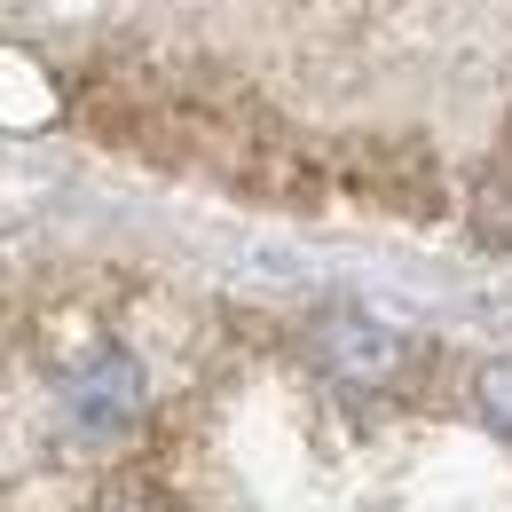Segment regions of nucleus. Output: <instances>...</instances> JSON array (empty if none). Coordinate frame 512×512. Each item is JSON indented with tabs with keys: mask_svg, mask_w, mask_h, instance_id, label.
Returning <instances> with one entry per match:
<instances>
[{
	"mask_svg": "<svg viewBox=\"0 0 512 512\" xmlns=\"http://www.w3.org/2000/svg\"><path fill=\"white\" fill-rule=\"evenodd\" d=\"M331 182L363 205H379L394 221H442L449 213V174L418 134H347L331 142Z\"/></svg>",
	"mask_w": 512,
	"mask_h": 512,
	"instance_id": "f257e3e1",
	"label": "nucleus"
},
{
	"mask_svg": "<svg viewBox=\"0 0 512 512\" xmlns=\"http://www.w3.org/2000/svg\"><path fill=\"white\" fill-rule=\"evenodd\" d=\"M142 402H150L142 363L119 355V347H95V355H79L64 371V418H71V434H87V442L127 434L134 418H142Z\"/></svg>",
	"mask_w": 512,
	"mask_h": 512,
	"instance_id": "f03ea898",
	"label": "nucleus"
},
{
	"mask_svg": "<svg viewBox=\"0 0 512 512\" xmlns=\"http://www.w3.org/2000/svg\"><path fill=\"white\" fill-rule=\"evenodd\" d=\"M316 363L339 386H394L410 371V339L371 316H323L316 323Z\"/></svg>",
	"mask_w": 512,
	"mask_h": 512,
	"instance_id": "7ed1b4c3",
	"label": "nucleus"
},
{
	"mask_svg": "<svg viewBox=\"0 0 512 512\" xmlns=\"http://www.w3.org/2000/svg\"><path fill=\"white\" fill-rule=\"evenodd\" d=\"M473 402H481V418L497 426L512 442V355H497V363H481V379H473Z\"/></svg>",
	"mask_w": 512,
	"mask_h": 512,
	"instance_id": "20e7f679",
	"label": "nucleus"
}]
</instances>
